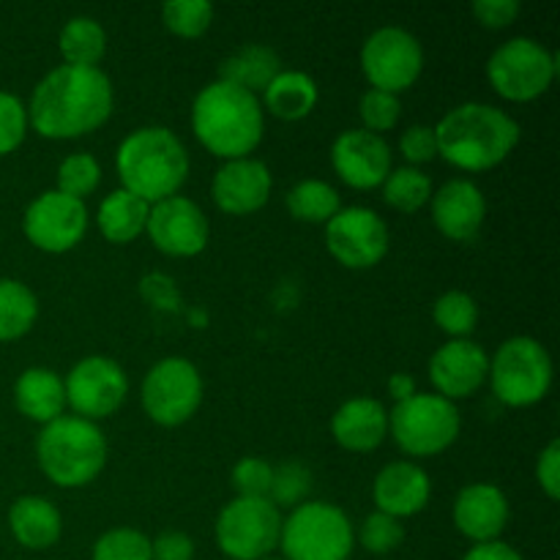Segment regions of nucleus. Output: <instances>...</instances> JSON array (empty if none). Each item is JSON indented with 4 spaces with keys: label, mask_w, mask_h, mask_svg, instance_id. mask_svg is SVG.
Here are the masks:
<instances>
[{
    "label": "nucleus",
    "mask_w": 560,
    "mask_h": 560,
    "mask_svg": "<svg viewBox=\"0 0 560 560\" xmlns=\"http://www.w3.org/2000/svg\"><path fill=\"white\" fill-rule=\"evenodd\" d=\"M113 82L102 69L58 66L36 85L27 124L49 140H71L98 129L113 113Z\"/></svg>",
    "instance_id": "f257e3e1"
},
{
    "label": "nucleus",
    "mask_w": 560,
    "mask_h": 560,
    "mask_svg": "<svg viewBox=\"0 0 560 560\" xmlns=\"http://www.w3.org/2000/svg\"><path fill=\"white\" fill-rule=\"evenodd\" d=\"M438 153L448 164L481 173L501 164L520 142V126L512 115L492 104L468 102L448 109L435 126Z\"/></svg>",
    "instance_id": "f03ea898"
},
{
    "label": "nucleus",
    "mask_w": 560,
    "mask_h": 560,
    "mask_svg": "<svg viewBox=\"0 0 560 560\" xmlns=\"http://www.w3.org/2000/svg\"><path fill=\"white\" fill-rule=\"evenodd\" d=\"M191 129L208 151L233 162L249 156L260 145L266 120L255 93L233 82L217 80L197 93L191 107Z\"/></svg>",
    "instance_id": "7ed1b4c3"
},
{
    "label": "nucleus",
    "mask_w": 560,
    "mask_h": 560,
    "mask_svg": "<svg viewBox=\"0 0 560 560\" xmlns=\"http://www.w3.org/2000/svg\"><path fill=\"white\" fill-rule=\"evenodd\" d=\"M120 189L131 191L148 206L178 195L189 175V153L167 126L135 129L115 153Z\"/></svg>",
    "instance_id": "20e7f679"
},
{
    "label": "nucleus",
    "mask_w": 560,
    "mask_h": 560,
    "mask_svg": "<svg viewBox=\"0 0 560 560\" xmlns=\"http://www.w3.org/2000/svg\"><path fill=\"white\" fill-rule=\"evenodd\" d=\"M36 457L52 485L85 487L102 474L107 463V441L93 421L80 416H60L44 424L36 441Z\"/></svg>",
    "instance_id": "39448f33"
},
{
    "label": "nucleus",
    "mask_w": 560,
    "mask_h": 560,
    "mask_svg": "<svg viewBox=\"0 0 560 560\" xmlns=\"http://www.w3.org/2000/svg\"><path fill=\"white\" fill-rule=\"evenodd\" d=\"M353 545V523L334 503L306 501L282 520L284 560H348Z\"/></svg>",
    "instance_id": "423d86ee"
},
{
    "label": "nucleus",
    "mask_w": 560,
    "mask_h": 560,
    "mask_svg": "<svg viewBox=\"0 0 560 560\" xmlns=\"http://www.w3.org/2000/svg\"><path fill=\"white\" fill-rule=\"evenodd\" d=\"M459 410L441 394H413L394 405L388 432L410 457H432L459 438Z\"/></svg>",
    "instance_id": "0eeeda50"
},
{
    "label": "nucleus",
    "mask_w": 560,
    "mask_h": 560,
    "mask_svg": "<svg viewBox=\"0 0 560 560\" xmlns=\"http://www.w3.org/2000/svg\"><path fill=\"white\" fill-rule=\"evenodd\" d=\"M492 392L512 408H530L550 392L552 361L541 342L530 337H512L490 359Z\"/></svg>",
    "instance_id": "6e6552de"
},
{
    "label": "nucleus",
    "mask_w": 560,
    "mask_h": 560,
    "mask_svg": "<svg viewBox=\"0 0 560 560\" xmlns=\"http://www.w3.org/2000/svg\"><path fill=\"white\" fill-rule=\"evenodd\" d=\"M556 55L536 38L517 36L495 49L487 60V80L509 102L539 98L556 80Z\"/></svg>",
    "instance_id": "1a4fd4ad"
},
{
    "label": "nucleus",
    "mask_w": 560,
    "mask_h": 560,
    "mask_svg": "<svg viewBox=\"0 0 560 560\" xmlns=\"http://www.w3.org/2000/svg\"><path fill=\"white\" fill-rule=\"evenodd\" d=\"M282 514L268 498H235L219 512V550L233 560H262L279 547Z\"/></svg>",
    "instance_id": "9d476101"
},
{
    "label": "nucleus",
    "mask_w": 560,
    "mask_h": 560,
    "mask_svg": "<svg viewBox=\"0 0 560 560\" xmlns=\"http://www.w3.org/2000/svg\"><path fill=\"white\" fill-rule=\"evenodd\" d=\"M202 402V377L186 359H162L142 381V408L156 424L180 427Z\"/></svg>",
    "instance_id": "9b49d317"
},
{
    "label": "nucleus",
    "mask_w": 560,
    "mask_h": 560,
    "mask_svg": "<svg viewBox=\"0 0 560 560\" xmlns=\"http://www.w3.org/2000/svg\"><path fill=\"white\" fill-rule=\"evenodd\" d=\"M361 69L375 91L402 93L419 80L424 69V49L405 27L388 25L372 33L361 49Z\"/></svg>",
    "instance_id": "f8f14e48"
},
{
    "label": "nucleus",
    "mask_w": 560,
    "mask_h": 560,
    "mask_svg": "<svg viewBox=\"0 0 560 560\" xmlns=\"http://www.w3.org/2000/svg\"><path fill=\"white\" fill-rule=\"evenodd\" d=\"M63 388L66 402L80 419L98 421L113 416L124 405L129 381L118 361L104 359V355H88L80 364L71 366Z\"/></svg>",
    "instance_id": "ddd939ff"
},
{
    "label": "nucleus",
    "mask_w": 560,
    "mask_h": 560,
    "mask_svg": "<svg viewBox=\"0 0 560 560\" xmlns=\"http://www.w3.org/2000/svg\"><path fill=\"white\" fill-rule=\"evenodd\" d=\"M27 241L44 252H69L88 230V208L82 200L52 189L38 195L22 219Z\"/></svg>",
    "instance_id": "4468645a"
},
{
    "label": "nucleus",
    "mask_w": 560,
    "mask_h": 560,
    "mask_svg": "<svg viewBox=\"0 0 560 560\" xmlns=\"http://www.w3.org/2000/svg\"><path fill=\"white\" fill-rule=\"evenodd\" d=\"M328 252L348 268H372L386 257L388 228L372 208H342L326 224Z\"/></svg>",
    "instance_id": "2eb2a0df"
},
{
    "label": "nucleus",
    "mask_w": 560,
    "mask_h": 560,
    "mask_svg": "<svg viewBox=\"0 0 560 560\" xmlns=\"http://www.w3.org/2000/svg\"><path fill=\"white\" fill-rule=\"evenodd\" d=\"M145 230L153 246L170 257H195L208 244L206 213L195 200L180 195L153 202Z\"/></svg>",
    "instance_id": "dca6fc26"
},
{
    "label": "nucleus",
    "mask_w": 560,
    "mask_h": 560,
    "mask_svg": "<svg viewBox=\"0 0 560 560\" xmlns=\"http://www.w3.org/2000/svg\"><path fill=\"white\" fill-rule=\"evenodd\" d=\"M331 164L339 178L353 189H375L392 173V148L383 135L348 129L334 140Z\"/></svg>",
    "instance_id": "f3484780"
},
{
    "label": "nucleus",
    "mask_w": 560,
    "mask_h": 560,
    "mask_svg": "<svg viewBox=\"0 0 560 560\" xmlns=\"http://www.w3.org/2000/svg\"><path fill=\"white\" fill-rule=\"evenodd\" d=\"M490 372V355L474 339H452L430 359V381L441 397L465 399L479 392Z\"/></svg>",
    "instance_id": "a211bd4d"
},
{
    "label": "nucleus",
    "mask_w": 560,
    "mask_h": 560,
    "mask_svg": "<svg viewBox=\"0 0 560 560\" xmlns=\"http://www.w3.org/2000/svg\"><path fill=\"white\" fill-rule=\"evenodd\" d=\"M271 170L266 167V162L244 156L224 162L217 170L211 195L224 213L246 217V213H255L266 206L268 197H271Z\"/></svg>",
    "instance_id": "6ab92c4d"
},
{
    "label": "nucleus",
    "mask_w": 560,
    "mask_h": 560,
    "mask_svg": "<svg viewBox=\"0 0 560 560\" xmlns=\"http://www.w3.org/2000/svg\"><path fill=\"white\" fill-rule=\"evenodd\" d=\"M487 217V200L474 180H448L432 195V219L452 241H474Z\"/></svg>",
    "instance_id": "aec40b11"
},
{
    "label": "nucleus",
    "mask_w": 560,
    "mask_h": 560,
    "mask_svg": "<svg viewBox=\"0 0 560 560\" xmlns=\"http://www.w3.org/2000/svg\"><path fill=\"white\" fill-rule=\"evenodd\" d=\"M372 495H375L377 512L397 520L413 517L430 503L432 481L424 468L408 463V459H399V463H388L375 476Z\"/></svg>",
    "instance_id": "412c9836"
},
{
    "label": "nucleus",
    "mask_w": 560,
    "mask_h": 560,
    "mask_svg": "<svg viewBox=\"0 0 560 560\" xmlns=\"http://www.w3.org/2000/svg\"><path fill=\"white\" fill-rule=\"evenodd\" d=\"M454 525L476 545L498 541L509 525V501L495 485H470L454 501Z\"/></svg>",
    "instance_id": "4be33fe9"
},
{
    "label": "nucleus",
    "mask_w": 560,
    "mask_h": 560,
    "mask_svg": "<svg viewBox=\"0 0 560 560\" xmlns=\"http://www.w3.org/2000/svg\"><path fill=\"white\" fill-rule=\"evenodd\" d=\"M334 441L348 452H372L388 432V413L377 399H348L331 419Z\"/></svg>",
    "instance_id": "5701e85b"
},
{
    "label": "nucleus",
    "mask_w": 560,
    "mask_h": 560,
    "mask_svg": "<svg viewBox=\"0 0 560 560\" xmlns=\"http://www.w3.org/2000/svg\"><path fill=\"white\" fill-rule=\"evenodd\" d=\"M9 525L14 539L27 550H47L60 539L63 520L60 512L38 495H22L11 503Z\"/></svg>",
    "instance_id": "b1692460"
},
{
    "label": "nucleus",
    "mask_w": 560,
    "mask_h": 560,
    "mask_svg": "<svg viewBox=\"0 0 560 560\" xmlns=\"http://www.w3.org/2000/svg\"><path fill=\"white\" fill-rule=\"evenodd\" d=\"M14 402L22 416L38 424L60 419L66 408L63 381L47 366H33L20 375L14 386Z\"/></svg>",
    "instance_id": "393cba45"
},
{
    "label": "nucleus",
    "mask_w": 560,
    "mask_h": 560,
    "mask_svg": "<svg viewBox=\"0 0 560 560\" xmlns=\"http://www.w3.org/2000/svg\"><path fill=\"white\" fill-rule=\"evenodd\" d=\"M148 211H151V206L145 200L126 189H115L98 206V230L109 244H129L145 230Z\"/></svg>",
    "instance_id": "a878e982"
},
{
    "label": "nucleus",
    "mask_w": 560,
    "mask_h": 560,
    "mask_svg": "<svg viewBox=\"0 0 560 560\" xmlns=\"http://www.w3.org/2000/svg\"><path fill=\"white\" fill-rule=\"evenodd\" d=\"M317 96V82L304 71H279L262 91L266 107L282 120L306 118L315 109Z\"/></svg>",
    "instance_id": "bb28decb"
},
{
    "label": "nucleus",
    "mask_w": 560,
    "mask_h": 560,
    "mask_svg": "<svg viewBox=\"0 0 560 560\" xmlns=\"http://www.w3.org/2000/svg\"><path fill=\"white\" fill-rule=\"evenodd\" d=\"M279 55L266 44H249V47L238 49L230 55L219 69V80L233 82V85L244 88V91L255 93L266 91L268 82L279 74Z\"/></svg>",
    "instance_id": "cd10ccee"
},
{
    "label": "nucleus",
    "mask_w": 560,
    "mask_h": 560,
    "mask_svg": "<svg viewBox=\"0 0 560 560\" xmlns=\"http://www.w3.org/2000/svg\"><path fill=\"white\" fill-rule=\"evenodd\" d=\"M60 55L66 66H85L96 69L98 60L107 52V33L93 16H71L58 36Z\"/></svg>",
    "instance_id": "c85d7f7f"
},
{
    "label": "nucleus",
    "mask_w": 560,
    "mask_h": 560,
    "mask_svg": "<svg viewBox=\"0 0 560 560\" xmlns=\"http://www.w3.org/2000/svg\"><path fill=\"white\" fill-rule=\"evenodd\" d=\"M288 211L293 213V219H301V222L328 224L342 211V202H339V191L331 184L306 178L299 180L288 191Z\"/></svg>",
    "instance_id": "c756f323"
},
{
    "label": "nucleus",
    "mask_w": 560,
    "mask_h": 560,
    "mask_svg": "<svg viewBox=\"0 0 560 560\" xmlns=\"http://www.w3.org/2000/svg\"><path fill=\"white\" fill-rule=\"evenodd\" d=\"M38 317V301L16 279H0V342L25 337Z\"/></svg>",
    "instance_id": "7c9ffc66"
},
{
    "label": "nucleus",
    "mask_w": 560,
    "mask_h": 560,
    "mask_svg": "<svg viewBox=\"0 0 560 560\" xmlns=\"http://www.w3.org/2000/svg\"><path fill=\"white\" fill-rule=\"evenodd\" d=\"M383 197H386L388 206H394L397 211L413 213L430 202L432 180L430 175L421 173L419 167H397L388 173L386 180H383Z\"/></svg>",
    "instance_id": "2f4dec72"
},
{
    "label": "nucleus",
    "mask_w": 560,
    "mask_h": 560,
    "mask_svg": "<svg viewBox=\"0 0 560 560\" xmlns=\"http://www.w3.org/2000/svg\"><path fill=\"white\" fill-rule=\"evenodd\" d=\"M432 317L441 326V331L452 339H468L479 323V306L463 290H448L435 301Z\"/></svg>",
    "instance_id": "473e14b6"
},
{
    "label": "nucleus",
    "mask_w": 560,
    "mask_h": 560,
    "mask_svg": "<svg viewBox=\"0 0 560 560\" xmlns=\"http://www.w3.org/2000/svg\"><path fill=\"white\" fill-rule=\"evenodd\" d=\"M312 490V470L299 459H288L279 468H273L271 492L268 501L277 509H295L306 503V495Z\"/></svg>",
    "instance_id": "72a5a7b5"
},
{
    "label": "nucleus",
    "mask_w": 560,
    "mask_h": 560,
    "mask_svg": "<svg viewBox=\"0 0 560 560\" xmlns=\"http://www.w3.org/2000/svg\"><path fill=\"white\" fill-rule=\"evenodd\" d=\"M162 20L175 36L197 38L211 27L213 5L206 0H173L162 5Z\"/></svg>",
    "instance_id": "f704fd0d"
},
{
    "label": "nucleus",
    "mask_w": 560,
    "mask_h": 560,
    "mask_svg": "<svg viewBox=\"0 0 560 560\" xmlns=\"http://www.w3.org/2000/svg\"><path fill=\"white\" fill-rule=\"evenodd\" d=\"M93 560H151V539L137 528H113L93 545Z\"/></svg>",
    "instance_id": "c9c22d12"
},
{
    "label": "nucleus",
    "mask_w": 560,
    "mask_h": 560,
    "mask_svg": "<svg viewBox=\"0 0 560 560\" xmlns=\"http://www.w3.org/2000/svg\"><path fill=\"white\" fill-rule=\"evenodd\" d=\"M98 180H102V167H98V162L91 153H71V156L60 162L58 191L74 197V200L91 195L98 186Z\"/></svg>",
    "instance_id": "e433bc0d"
},
{
    "label": "nucleus",
    "mask_w": 560,
    "mask_h": 560,
    "mask_svg": "<svg viewBox=\"0 0 560 560\" xmlns=\"http://www.w3.org/2000/svg\"><path fill=\"white\" fill-rule=\"evenodd\" d=\"M399 113H402L399 96L386 91H375V88H370L359 102V115L364 120V129L372 131V135L394 129L399 120Z\"/></svg>",
    "instance_id": "4c0bfd02"
},
{
    "label": "nucleus",
    "mask_w": 560,
    "mask_h": 560,
    "mask_svg": "<svg viewBox=\"0 0 560 560\" xmlns=\"http://www.w3.org/2000/svg\"><path fill=\"white\" fill-rule=\"evenodd\" d=\"M359 539L375 556H388V552H394L405 541V528L397 517L375 512L364 520V525L359 530Z\"/></svg>",
    "instance_id": "58836bf2"
},
{
    "label": "nucleus",
    "mask_w": 560,
    "mask_h": 560,
    "mask_svg": "<svg viewBox=\"0 0 560 560\" xmlns=\"http://www.w3.org/2000/svg\"><path fill=\"white\" fill-rule=\"evenodd\" d=\"M233 487L238 498H268L271 492L273 468L260 457H244L233 468Z\"/></svg>",
    "instance_id": "ea45409f"
},
{
    "label": "nucleus",
    "mask_w": 560,
    "mask_h": 560,
    "mask_svg": "<svg viewBox=\"0 0 560 560\" xmlns=\"http://www.w3.org/2000/svg\"><path fill=\"white\" fill-rule=\"evenodd\" d=\"M27 131V109L14 93L0 91V156L20 148Z\"/></svg>",
    "instance_id": "a19ab883"
},
{
    "label": "nucleus",
    "mask_w": 560,
    "mask_h": 560,
    "mask_svg": "<svg viewBox=\"0 0 560 560\" xmlns=\"http://www.w3.org/2000/svg\"><path fill=\"white\" fill-rule=\"evenodd\" d=\"M399 153L413 164L432 162V159L438 156L435 126H424V124L408 126V129L402 131V137H399Z\"/></svg>",
    "instance_id": "79ce46f5"
},
{
    "label": "nucleus",
    "mask_w": 560,
    "mask_h": 560,
    "mask_svg": "<svg viewBox=\"0 0 560 560\" xmlns=\"http://www.w3.org/2000/svg\"><path fill=\"white\" fill-rule=\"evenodd\" d=\"M536 479L539 487L545 490V495L550 501L560 498V443L550 441L545 452L539 454V463H536Z\"/></svg>",
    "instance_id": "37998d69"
},
{
    "label": "nucleus",
    "mask_w": 560,
    "mask_h": 560,
    "mask_svg": "<svg viewBox=\"0 0 560 560\" xmlns=\"http://www.w3.org/2000/svg\"><path fill=\"white\" fill-rule=\"evenodd\" d=\"M195 558V541L180 530H167L151 541V560H191Z\"/></svg>",
    "instance_id": "c03bdc74"
},
{
    "label": "nucleus",
    "mask_w": 560,
    "mask_h": 560,
    "mask_svg": "<svg viewBox=\"0 0 560 560\" xmlns=\"http://www.w3.org/2000/svg\"><path fill=\"white\" fill-rule=\"evenodd\" d=\"M474 14L485 27H506L520 14V3L517 0H476Z\"/></svg>",
    "instance_id": "a18cd8bd"
},
{
    "label": "nucleus",
    "mask_w": 560,
    "mask_h": 560,
    "mask_svg": "<svg viewBox=\"0 0 560 560\" xmlns=\"http://www.w3.org/2000/svg\"><path fill=\"white\" fill-rule=\"evenodd\" d=\"M463 560H523L517 550L506 541H487V545H476Z\"/></svg>",
    "instance_id": "49530a36"
},
{
    "label": "nucleus",
    "mask_w": 560,
    "mask_h": 560,
    "mask_svg": "<svg viewBox=\"0 0 560 560\" xmlns=\"http://www.w3.org/2000/svg\"><path fill=\"white\" fill-rule=\"evenodd\" d=\"M388 392H392V397L397 399V402H405V399L416 394V381L410 375H405V372H394V375L388 377Z\"/></svg>",
    "instance_id": "de8ad7c7"
},
{
    "label": "nucleus",
    "mask_w": 560,
    "mask_h": 560,
    "mask_svg": "<svg viewBox=\"0 0 560 560\" xmlns=\"http://www.w3.org/2000/svg\"><path fill=\"white\" fill-rule=\"evenodd\" d=\"M262 560H284V558H262Z\"/></svg>",
    "instance_id": "09e8293b"
}]
</instances>
